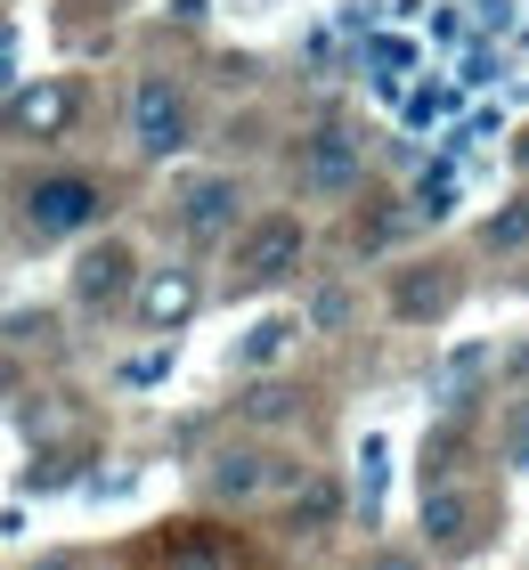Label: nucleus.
Instances as JSON below:
<instances>
[{
	"mask_svg": "<svg viewBox=\"0 0 529 570\" xmlns=\"http://www.w3.org/2000/svg\"><path fill=\"white\" fill-rule=\"evenodd\" d=\"M302 253H310V228L294 213H261L245 237L228 245V285L236 294H270V285H285L302 269Z\"/></svg>",
	"mask_w": 529,
	"mask_h": 570,
	"instance_id": "obj_1",
	"label": "nucleus"
},
{
	"mask_svg": "<svg viewBox=\"0 0 529 570\" xmlns=\"http://www.w3.org/2000/svg\"><path fill=\"white\" fill-rule=\"evenodd\" d=\"M25 220H33V237H90L106 220V188L90 171H41L33 188H25Z\"/></svg>",
	"mask_w": 529,
	"mask_h": 570,
	"instance_id": "obj_2",
	"label": "nucleus"
},
{
	"mask_svg": "<svg viewBox=\"0 0 529 570\" xmlns=\"http://www.w3.org/2000/svg\"><path fill=\"white\" fill-rule=\"evenodd\" d=\"M74 122H82V82L74 73H41V82L9 90V107H0V131L9 139H66Z\"/></svg>",
	"mask_w": 529,
	"mask_h": 570,
	"instance_id": "obj_3",
	"label": "nucleus"
},
{
	"mask_svg": "<svg viewBox=\"0 0 529 570\" xmlns=\"http://www.w3.org/2000/svg\"><path fill=\"white\" fill-rule=\"evenodd\" d=\"M130 139H139V155H179L188 147V98H179L172 73H139V90H130Z\"/></svg>",
	"mask_w": 529,
	"mask_h": 570,
	"instance_id": "obj_4",
	"label": "nucleus"
},
{
	"mask_svg": "<svg viewBox=\"0 0 529 570\" xmlns=\"http://www.w3.org/2000/svg\"><path fill=\"white\" fill-rule=\"evenodd\" d=\"M130 309H139L147 334H179L204 309V277L188 262H164V269H139V285H130Z\"/></svg>",
	"mask_w": 529,
	"mask_h": 570,
	"instance_id": "obj_5",
	"label": "nucleus"
},
{
	"mask_svg": "<svg viewBox=\"0 0 529 570\" xmlns=\"http://www.w3.org/2000/svg\"><path fill=\"white\" fill-rule=\"evenodd\" d=\"M294 179H302V196H351L359 179H366V155H359V139L342 131V122H326V131L302 139Z\"/></svg>",
	"mask_w": 529,
	"mask_h": 570,
	"instance_id": "obj_6",
	"label": "nucleus"
},
{
	"mask_svg": "<svg viewBox=\"0 0 529 570\" xmlns=\"http://www.w3.org/2000/svg\"><path fill=\"white\" fill-rule=\"evenodd\" d=\"M481 522H489V498H481V489H464L457 473H448V481H423V530H432V547L464 554L472 538H481Z\"/></svg>",
	"mask_w": 529,
	"mask_h": 570,
	"instance_id": "obj_7",
	"label": "nucleus"
},
{
	"mask_svg": "<svg viewBox=\"0 0 529 570\" xmlns=\"http://www.w3.org/2000/svg\"><path fill=\"white\" fill-rule=\"evenodd\" d=\"M130 285H139V253H130L123 237H106V245H90L82 262H74V302L90 309H123L130 302Z\"/></svg>",
	"mask_w": 529,
	"mask_h": 570,
	"instance_id": "obj_8",
	"label": "nucleus"
},
{
	"mask_svg": "<svg viewBox=\"0 0 529 570\" xmlns=\"http://www.w3.org/2000/svg\"><path fill=\"white\" fill-rule=\"evenodd\" d=\"M457 302H464V277L448 262H415L391 277V318H408V326H440Z\"/></svg>",
	"mask_w": 529,
	"mask_h": 570,
	"instance_id": "obj_9",
	"label": "nucleus"
},
{
	"mask_svg": "<svg viewBox=\"0 0 529 570\" xmlns=\"http://www.w3.org/2000/svg\"><path fill=\"white\" fill-rule=\"evenodd\" d=\"M236 204H245V188H236L228 171H204V179H188L179 188V237H196V245H212V237H228L236 228Z\"/></svg>",
	"mask_w": 529,
	"mask_h": 570,
	"instance_id": "obj_10",
	"label": "nucleus"
},
{
	"mask_svg": "<svg viewBox=\"0 0 529 570\" xmlns=\"http://www.w3.org/2000/svg\"><path fill=\"white\" fill-rule=\"evenodd\" d=\"M302 464H277V456H261V449H221L212 456V473H204V489L221 505H253L261 489H277V481H294Z\"/></svg>",
	"mask_w": 529,
	"mask_h": 570,
	"instance_id": "obj_11",
	"label": "nucleus"
},
{
	"mask_svg": "<svg viewBox=\"0 0 529 570\" xmlns=\"http://www.w3.org/2000/svg\"><path fill=\"white\" fill-rule=\"evenodd\" d=\"M164 570H236V554L212 522H179L164 530Z\"/></svg>",
	"mask_w": 529,
	"mask_h": 570,
	"instance_id": "obj_12",
	"label": "nucleus"
},
{
	"mask_svg": "<svg viewBox=\"0 0 529 570\" xmlns=\"http://www.w3.org/2000/svg\"><path fill=\"white\" fill-rule=\"evenodd\" d=\"M302 343V318H261L245 343H236V358H245V367H270V358H285Z\"/></svg>",
	"mask_w": 529,
	"mask_h": 570,
	"instance_id": "obj_13",
	"label": "nucleus"
},
{
	"mask_svg": "<svg viewBox=\"0 0 529 570\" xmlns=\"http://www.w3.org/2000/svg\"><path fill=\"white\" fill-rule=\"evenodd\" d=\"M334 513H342V489H334V481H310L302 498H294V513H285V530H294V538H317Z\"/></svg>",
	"mask_w": 529,
	"mask_h": 570,
	"instance_id": "obj_14",
	"label": "nucleus"
},
{
	"mask_svg": "<svg viewBox=\"0 0 529 570\" xmlns=\"http://www.w3.org/2000/svg\"><path fill=\"white\" fill-rule=\"evenodd\" d=\"M481 245H489V253H529V196L497 204V213L481 220Z\"/></svg>",
	"mask_w": 529,
	"mask_h": 570,
	"instance_id": "obj_15",
	"label": "nucleus"
},
{
	"mask_svg": "<svg viewBox=\"0 0 529 570\" xmlns=\"http://www.w3.org/2000/svg\"><path fill=\"white\" fill-rule=\"evenodd\" d=\"M245 416L253 424H285V416H302V392H294V383H253V392H245Z\"/></svg>",
	"mask_w": 529,
	"mask_h": 570,
	"instance_id": "obj_16",
	"label": "nucleus"
},
{
	"mask_svg": "<svg viewBox=\"0 0 529 570\" xmlns=\"http://www.w3.org/2000/svg\"><path fill=\"white\" fill-rule=\"evenodd\" d=\"M481 367H489V351H457V358L440 367V383H432V392H440V400H464V383L481 375Z\"/></svg>",
	"mask_w": 529,
	"mask_h": 570,
	"instance_id": "obj_17",
	"label": "nucleus"
},
{
	"mask_svg": "<svg viewBox=\"0 0 529 570\" xmlns=\"http://www.w3.org/2000/svg\"><path fill=\"white\" fill-rule=\"evenodd\" d=\"M58 481H74V464H66V456H41L33 473H25V489H58Z\"/></svg>",
	"mask_w": 529,
	"mask_h": 570,
	"instance_id": "obj_18",
	"label": "nucleus"
},
{
	"mask_svg": "<svg viewBox=\"0 0 529 570\" xmlns=\"http://www.w3.org/2000/svg\"><path fill=\"white\" fill-rule=\"evenodd\" d=\"M342 318H351V302H342V294H317L310 302V326H342Z\"/></svg>",
	"mask_w": 529,
	"mask_h": 570,
	"instance_id": "obj_19",
	"label": "nucleus"
},
{
	"mask_svg": "<svg viewBox=\"0 0 529 570\" xmlns=\"http://www.w3.org/2000/svg\"><path fill=\"white\" fill-rule=\"evenodd\" d=\"M25 392V367H17V351H0V407H9Z\"/></svg>",
	"mask_w": 529,
	"mask_h": 570,
	"instance_id": "obj_20",
	"label": "nucleus"
},
{
	"mask_svg": "<svg viewBox=\"0 0 529 570\" xmlns=\"http://www.w3.org/2000/svg\"><path fill=\"white\" fill-rule=\"evenodd\" d=\"M366 570H415V554H400V547H383V554H366Z\"/></svg>",
	"mask_w": 529,
	"mask_h": 570,
	"instance_id": "obj_21",
	"label": "nucleus"
},
{
	"mask_svg": "<svg viewBox=\"0 0 529 570\" xmlns=\"http://www.w3.org/2000/svg\"><path fill=\"white\" fill-rule=\"evenodd\" d=\"M513 164H521V171H529V131H521V147H513Z\"/></svg>",
	"mask_w": 529,
	"mask_h": 570,
	"instance_id": "obj_22",
	"label": "nucleus"
},
{
	"mask_svg": "<svg viewBox=\"0 0 529 570\" xmlns=\"http://www.w3.org/2000/svg\"><path fill=\"white\" fill-rule=\"evenodd\" d=\"M41 570H74V562H41Z\"/></svg>",
	"mask_w": 529,
	"mask_h": 570,
	"instance_id": "obj_23",
	"label": "nucleus"
}]
</instances>
